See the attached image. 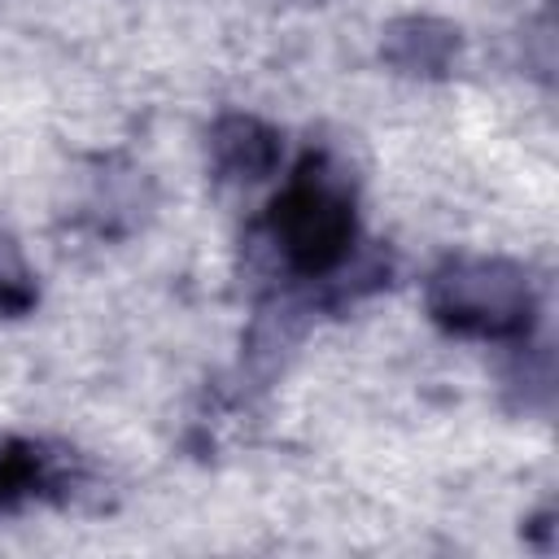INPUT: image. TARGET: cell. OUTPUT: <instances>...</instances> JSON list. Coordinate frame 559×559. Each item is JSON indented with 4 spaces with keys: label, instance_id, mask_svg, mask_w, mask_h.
Wrapping results in <instances>:
<instances>
[{
    "label": "cell",
    "instance_id": "6da1fadb",
    "mask_svg": "<svg viewBox=\"0 0 559 559\" xmlns=\"http://www.w3.org/2000/svg\"><path fill=\"white\" fill-rule=\"evenodd\" d=\"M262 240L275 266L301 284L332 280L358 249V210L345 170L328 153H306L271 197Z\"/></svg>",
    "mask_w": 559,
    "mask_h": 559
},
{
    "label": "cell",
    "instance_id": "7a4b0ae2",
    "mask_svg": "<svg viewBox=\"0 0 559 559\" xmlns=\"http://www.w3.org/2000/svg\"><path fill=\"white\" fill-rule=\"evenodd\" d=\"M428 319L467 341H528L537 328L533 275L498 253H454L424 284Z\"/></svg>",
    "mask_w": 559,
    "mask_h": 559
},
{
    "label": "cell",
    "instance_id": "3957f363",
    "mask_svg": "<svg viewBox=\"0 0 559 559\" xmlns=\"http://www.w3.org/2000/svg\"><path fill=\"white\" fill-rule=\"evenodd\" d=\"M92 485L87 459L57 441L9 437L0 441V515H13L31 502L70 507Z\"/></svg>",
    "mask_w": 559,
    "mask_h": 559
},
{
    "label": "cell",
    "instance_id": "277c9868",
    "mask_svg": "<svg viewBox=\"0 0 559 559\" xmlns=\"http://www.w3.org/2000/svg\"><path fill=\"white\" fill-rule=\"evenodd\" d=\"M463 31L437 13H397L380 26V61L419 83H441L463 61Z\"/></svg>",
    "mask_w": 559,
    "mask_h": 559
},
{
    "label": "cell",
    "instance_id": "5b68a950",
    "mask_svg": "<svg viewBox=\"0 0 559 559\" xmlns=\"http://www.w3.org/2000/svg\"><path fill=\"white\" fill-rule=\"evenodd\" d=\"M205 157L218 183H262L284 162V135L258 114L227 109L205 131Z\"/></svg>",
    "mask_w": 559,
    "mask_h": 559
},
{
    "label": "cell",
    "instance_id": "8992f818",
    "mask_svg": "<svg viewBox=\"0 0 559 559\" xmlns=\"http://www.w3.org/2000/svg\"><path fill=\"white\" fill-rule=\"evenodd\" d=\"M39 306V280L9 227H0V319H22Z\"/></svg>",
    "mask_w": 559,
    "mask_h": 559
},
{
    "label": "cell",
    "instance_id": "52a82bcc",
    "mask_svg": "<svg viewBox=\"0 0 559 559\" xmlns=\"http://www.w3.org/2000/svg\"><path fill=\"white\" fill-rule=\"evenodd\" d=\"M524 537H528L537 550H555V511H550V507H542L537 515H528Z\"/></svg>",
    "mask_w": 559,
    "mask_h": 559
}]
</instances>
